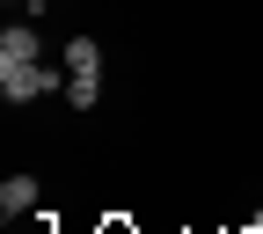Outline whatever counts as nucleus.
I'll use <instances>...</instances> for the list:
<instances>
[{
    "mask_svg": "<svg viewBox=\"0 0 263 234\" xmlns=\"http://www.w3.org/2000/svg\"><path fill=\"white\" fill-rule=\"evenodd\" d=\"M51 88H66L59 66H44V59H0V95H8V103H29V95H51Z\"/></svg>",
    "mask_w": 263,
    "mask_h": 234,
    "instance_id": "1",
    "label": "nucleus"
},
{
    "mask_svg": "<svg viewBox=\"0 0 263 234\" xmlns=\"http://www.w3.org/2000/svg\"><path fill=\"white\" fill-rule=\"evenodd\" d=\"M22 212H37V183H29V176H8V183H0V220H22Z\"/></svg>",
    "mask_w": 263,
    "mask_h": 234,
    "instance_id": "2",
    "label": "nucleus"
},
{
    "mask_svg": "<svg viewBox=\"0 0 263 234\" xmlns=\"http://www.w3.org/2000/svg\"><path fill=\"white\" fill-rule=\"evenodd\" d=\"M0 59H37V29H8V37H0Z\"/></svg>",
    "mask_w": 263,
    "mask_h": 234,
    "instance_id": "3",
    "label": "nucleus"
},
{
    "mask_svg": "<svg viewBox=\"0 0 263 234\" xmlns=\"http://www.w3.org/2000/svg\"><path fill=\"white\" fill-rule=\"evenodd\" d=\"M66 59H73V74H95V66H103V44H95V37H73Z\"/></svg>",
    "mask_w": 263,
    "mask_h": 234,
    "instance_id": "4",
    "label": "nucleus"
},
{
    "mask_svg": "<svg viewBox=\"0 0 263 234\" xmlns=\"http://www.w3.org/2000/svg\"><path fill=\"white\" fill-rule=\"evenodd\" d=\"M66 95H73V110H95V95H103V81H95V74H66Z\"/></svg>",
    "mask_w": 263,
    "mask_h": 234,
    "instance_id": "5",
    "label": "nucleus"
},
{
    "mask_svg": "<svg viewBox=\"0 0 263 234\" xmlns=\"http://www.w3.org/2000/svg\"><path fill=\"white\" fill-rule=\"evenodd\" d=\"M22 8H51V0H22Z\"/></svg>",
    "mask_w": 263,
    "mask_h": 234,
    "instance_id": "6",
    "label": "nucleus"
}]
</instances>
